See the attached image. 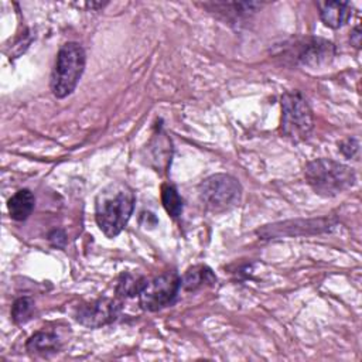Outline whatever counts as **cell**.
I'll use <instances>...</instances> for the list:
<instances>
[{
	"mask_svg": "<svg viewBox=\"0 0 362 362\" xmlns=\"http://www.w3.org/2000/svg\"><path fill=\"white\" fill-rule=\"evenodd\" d=\"M198 192L202 205L208 211L221 214L240 202L242 185L229 174H214L199 184Z\"/></svg>",
	"mask_w": 362,
	"mask_h": 362,
	"instance_id": "cell-4",
	"label": "cell"
},
{
	"mask_svg": "<svg viewBox=\"0 0 362 362\" xmlns=\"http://www.w3.org/2000/svg\"><path fill=\"white\" fill-rule=\"evenodd\" d=\"M25 348L30 354L48 355L59 351L61 341L59 337L52 331H38L27 341Z\"/></svg>",
	"mask_w": 362,
	"mask_h": 362,
	"instance_id": "cell-11",
	"label": "cell"
},
{
	"mask_svg": "<svg viewBox=\"0 0 362 362\" xmlns=\"http://www.w3.org/2000/svg\"><path fill=\"white\" fill-rule=\"evenodd\" d=\"M216 283V277L212 270L206 266H194L192 269L187 270L184 277L181 279V286L185 290H198L204 286H214Z\"/></svg>",
	"mask_w": 362,
	"mask_h": 362,
	"instance_id": "cell-13",
	"label": "cell"
},
{
	"mask_svg": "<svg viewBox=\"0 0 362 362\" xmlns=\"http://www.w3.org/2000/svg\"><path fill=\"white\" fill-rule=\"evenodd\" d=\"M120 311V303L112 298H96L78 307L75 318L88 328H99L116 320Z\"/></svg>",
	"mask_w": 362,
	"mask_h": 362,
	"instance_id": "cell-7",
	"label": "cell"
},
{
	"mask_svg": "<svg viewBox=\"0 0 362 362\" xmlns=\"http://www.w3.org/2000/svg\"><path fill=\"white\" fill-rule=\"evenodd\" d=\"M314 127V117L305 98L298 92L281 96V132L293 141L305 140Z\"/></svg>",
	"mask_w": 362,
	"mask_h": 362,
	"instance_id": "cell-5",
	"label": "cell"
},
{
	"mask_svg": "<svg viewBox=\"0 0 362 362\" xmlns=\"http://www.w3.org/2000/svg\"><path fill=\"white\" fill-rule=\"evenodd\" d=\"M339 150L345 157L352 158L359 151V141L356 139H346L339 144Z\"/></svg>",
	"mask_w": 362,
	"mask_h": 362,
	"instance_id": "cell-17",
	"label": "cell"
},
{
	"mask_svg": "<svg viewBox=\"0 0 362 362\" xmlns=\"http://www.w3.org/2000/svg\"><path fill=\"white\" fill-rule=\"evenodd\" d=\"M161 202L163 206L165 208V211L168 212V215H171L173 218H178L182 212V199L178 194V191L170 185V184H164L161 187Z\"/></svg>",
	"mask_w": 362,
	"mask_h": 362,
	"instance_id": "cell-15",
	"label": "cell"
},
{
	"mask_svg": "<svg viewBox=\"0 0 362 362\" xmlns=\"http://www.w3.org/2000/svg\"><path fill=\"white\" fill-rule=\"evenodd\" d=\"M86 55L78 42L64 44L55 59L51 74V90L57 98H65L76 88L83 69Z\"/></svg>",
	"mask_w": 362,
	"mask_h": 362,
	"instance_id": "cell-3",
	"label": "cell"
},
{
	"mask_svg": "<svg viewBox=\"0 0 362 362\" xmlns=\"http://www.w3.org/2000/svg\"><path fill=\"white\" fill-rule=\"evenodd\" d=\"M147 280L139 274L124 273L120 276L116 287V293L120 297H134L141 293Z\"/></svg>",
	"mask_w": 362,
	"mask_h": 362,
	"instance_id": "cell-14",
	"label": "cell"
},
{
	"mask_svg": "<svg viewBox=\"0 0 362 362\" xmlns=\"http://www.w3.org/2000/svg\"><path fill=\"white\" fill-rule=\"evenodd\" d=\"M35 205V198L30 189H18L8 199V214L14 221H25Z\"/></svg>",
	"mask_w": 362,
	"mask_h": 362,
	"instance_id": "cell-12",
	"label": "cell"
},
{
	"mask_svg": "<svg viewBox=\"0 0 362 362\" xmlns=\"http://www.w3.org/2000/svg\"><path fill=\"white\" fill-rule=\"evenodd\" d=\"M34 313V301L30 297H20L13 303L11 317L17 324H23L31 318Z\"/></svg>",
	"mask_w": 362,
	"mask_h": 362,
	"instance_id": "cell-16",
	"label": "cell"
},
{
	"mask_svg": "<svg viewBox=\"0 0 362 362\" xmlns=\"http://www.w3.org/2000/svg\"><path fill=\"white\" fill-rule=\"evenodd\" d=\"M181 287V277L174 272H167L146 283L139 294L140 305L146 311H158L171 305Z\"/></svg>",
	"mask_w": 362,
	"mask_h": 362,
	"instance_id": "cell-6",
	"label": "cell"
},
{
	"mask_svg": "<svg viewBox=\"0 0 362 362\" xmlns=\"http://www.w3.org/2000/svg\"><path fill=\"white\" fill-rule=\"evenodd\" d=\"M300 45L298 62L313 68L329 64L335 54L334 44L322 38H305Z\"/></svg>",
	"mask_w": 362,
	"mask_h": 362,
	"instance_id": "cell-9",
	"label": "cell"
},
{
	"mask_svg": "<svg viewBox=\"0 0 362 362\" xmlns=\"http://www.w3.org/2000/svg\"><path fill=\"white\" fill-rule=\"evenodd\" d=\"M318 6L322 23L331 28L342 27L352 16V7L346 1H325Z\"/></svg>",
	"mask_w": 362,
	"mask_h": 362,
	"instance_id": "cell-10",
	"label": "cell"
},
{
	"mask_svg": "<svg viewBox=\"0 0 362 362\" xmlns=\"http://www.w3.org/2000/svg\"><path fill=\"white\" fill-rule=\"evenodd\" d=\"M49 240L55 245V246H64L65 245V233L62 230H54L49 235Z\"/></svg>",
	"mask_w": 362,
	"mask_h": 362,
	"instance_id": "cell-18",
	"label": "cell"
},
{
	"mask_svg": "<svg viewBox=\"0 0 362 362\" xmlns=\"http://www.w3.org/2000/svg\"><path fill=\"white\" fill-rule=\"evenodd\" d=\"M335 225V221L328 218H320V219H311V221H294V222H283V223H274L267 225L263 229H259L257 233L263 236V239H272V238H280L284 235L293 236L297 229H301L297 232V235H304L307 232L315 233V232H324L329 230Z\"/></svg>",
	"mask_w": 362,
	"mask_h": 362,
	"instance_id": "cell-8",
	"label": "cell"
},
{
	"mask_svg": "<svg viewBox=\"0 0 362 362\" xmlns=\"http://www.w3.org/2000/svg\"><path fill=\"white\" fill-rule=\"evenodd\" d=\"M134 201L133 189L124 182H112L98 194L95 219L107 238H115L124 229L134 209Z\"/></svg>",
	"mask_w": 362,
	"mask_h": 362,
	"instance_id": "cell-1",
	"label": "cell"
},
{
	"mask_svg": "<svg viewBox=\"0 0 362 362\" xmlns=\"http://www.w3.org/2000/svg\"><path fill=\"white\" fill-rule=\"evenodd\" d=\"M304 177L308 185L322 197L338 195L349 189L356 181L351 167L329 158H317L307 163Z\"/></svg>",
	"mask_w": 362,
	"mask_h": 362,
	"instance_id": "cell-2",
	"label": "cell"
},
{
	"mask_svg": "<svg viewBox=\"0 0 362 362\" xmlns=\"http://www.w3.org/2000/svg\"><path fill=\"white\" fill-rule=\"evenodd\" d=\"M351 42H352V45L356 47V48L361 47V30H359V27H356V28L352 31V34H351Z\"/></svg>",
	"mask_w": 362,
	"mask_h": 362,
	"instance_id": "cell-19",
	"label": "cell"
}]
</instances>
